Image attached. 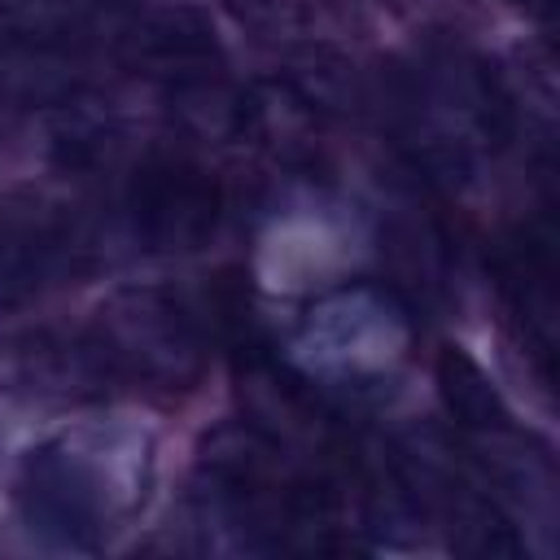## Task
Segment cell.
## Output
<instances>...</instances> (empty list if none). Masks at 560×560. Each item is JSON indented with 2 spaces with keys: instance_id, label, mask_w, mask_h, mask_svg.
Wrapping results in <instances>:
<instances>
[{
  "instance_id": "1",
  "label": "cell",
  "mask_w": 560,
  "mask_h": 560,
  "mask_svg": "<svg viewBox=\"0 0 560 560\" xmlns=\"http://www.w3.org/2000/svg\"><path fill=\"white\" fill-rule=\"evenodd\" d=\"M153 433L122 420H79L35 442L13 477L22 525L48 547L101 551L153 490Z\"/></svg>"
},
{
  "instance_id": "2",
  "label": "cell",
  "mask_w": 560,
  "mask_h": 560,
  "mask_svg": "<svg viewBox=\"0 0 560 560\" xmlns=\"http://www.w3.org/2000/svg\"><path fill=\"white\" fill-rule=\"evenodd\" d=\"M416 341L411 306L372 280H350L319 293L293 332V359L311 381L372 389L389 381Z\"/></svg>"
},
{
  "instance_id": "3",
  "label": "cell",
  "mask_w": 560,
  "mask_h": 560,
  "mask_svg": "<svg viewBox=\"0 0 560 560\" xmlns=\"http://www.w3.org/2000/svg\"><path fill=\"white\" fill-rule=\"evenodd\" d=\"M114 389L184 394L206 372V337L192 311L153 284L114 289L83 328Z\"/></svg>"
},
{
  "instance_id": "4",
  "label": "cell",
  "mask_w": 560,
  "mask_h": 560,
  "mask_svg": "<svg viewBox=\"0 0 560 560\" xmlns=\"http://www.w3.org/2000/svg\"><path fill=\"white\" fill-rule=\"evenodd\" d=\"M122 214L140 249L188 254L214 236L223 219V184L197 158L153 149L127 171Z\"/></svg>"
},
{
  "instance_id": "5",
  "label": "cell",
  "mask_w": 560,
  "mask_h": 560,
  "mask_svg": "<svg viewBox=\"0 0 560 560\" xmlns=\"http://www.w3.org/2000/svg\"><path fill=\"white\" fill-rule=\"evenodd\" d=\"M92 258L88 228L57 206H0V311L79 276Z\"/></svg>"
},
{
  "instance_id": "6",
  "label": "cell",
  "mask_w": 560,
  "mask_h": 560,
  "mask_svg": "<svg viewBox=\"0 0 560 560\" xmlns=\"http://www.w3.org/2000/svg\"><path fill=\"white\" fill-rule=\"evenodd\" d=\"M105 52L118 66L149 74V79H162L179 92L192 83H210L219 70V44H214L210 22L184 4L149 9L136 0V9L109 35Z\"/></svg>"
},
{
  "instance_id": "7",
  "label": "cell",
  "mask_w": 560,
  "mask_h": 560,
  "mask_svg": "<svg viewBox=\"0 0 560 560\" xmlns=\"http://www.w3.org/2000/svg\"><path fill=\"white\" fill-rule=\"evenodd\" d=\"M83 79V48L48 26L0 31V114L18 105H70Z\"/></svg>"
},
{
  "instance_id": "8",
  "label": "cell",
  "mask_w": 560,
  "mask_h": 560,
  "mask_svg": "<svg viewBox=\"0 0 560 560\" xmlns=\"http://www.w3.org/2000/svg\"><path fill=\"white\" fill-rule=\"evenodd\" d=\"M499 284L508 298V311L521 319L529 350L542 359V368L556 354V258L551 236L542 232H516L499 254Z\"/></svg>"
},
{
  "instance_id": "9",
  "label": "cell",
  "mask_w": 560,
  "mask_h": 560,
  "mask_svg": "<svg viewBox=\"0 0 560 560\" xmlns=\"http://www.w3.org/2000/svg\"><path fill=\"white\" fill-rule=\"evenodd\" d=\"M433 376H438V394H442L446 416H451L464 433L490 438V433L512 429V411H508L503 394L494 389V381L486 376V368H481L468 350L446 346V350L438 354Z\"/></svg>"
},
{
  "instance_id": "10",
  "label": "cell",
  "mask_w": 560,
  "mask_h": 560,
  "mask_svg": "<svg viewBox=\"0 0 560 560\" xmlns=\"http://www.w3.org/2000/svg\"><path fill=\"white\" fill-rule=\"evenodd\" d=\"M223 4L258 39H284L306 22V0H223Z\"/></svg>"
}]
</instances>
